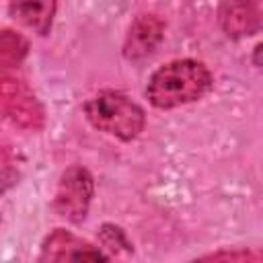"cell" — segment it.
<instances>
[{
    "mask_svg": "<svg viewBox=\"0 0 263 263\" xmlns=\"http://www.w3.org/2000/svg\"><path fill=\"white\" fill-rule=\"evenodd\" d=\"M251 62H253V66H255L257 70L263 72V41H261L259 45H255V49H253V53H251Z\"/></svg>",
    "mask_w": 263,
    "mask_h": 263,
    "instance_id": "30bf717a",
    "label": "cell"
},
{
    "mask_svg": "<svg viewBox=\"0 0 263 263\" xmlns=\"http://www.w3.org/2000/svg\"><path fill=\"white\" fill-rule=\"evenodd\" d=\"M162 21L154 14H140L134 25L129 27L125 45H123V53L127 60H140L146 58L154 51V47L160 43L162 39Z\"/></svg>",
    "mask_w": 263,
    "mask_h": 263,
    "instance_id": "5b68a950",
    "label": "cell"
},
{
    "mask_svg": "<svg viewBox=\"0 0 263 263\" xmlns=\"http://www.w3.org/2000/svg\"><path fill=\"white\" fill-rule=\"evenodd\" d=\"M101 245H103L105 249H109L111 255H115L119 249L132 251V242L127 240L125 232H123L119 226H115V224H105V226L101 228Z\"/></svg>",
    "mask_w": 263,
    "mask_h": 263,
    "instance_id": "ba28073f",
    "label": "cell"
},
{
    "mask_svg": "<svg viewBox=\"0 0 263 263\" xmlns=\"http://www.w3.org/2000/svg\"><path fill=\"white\" fill-rule=\"evenodd\" d=\"M201 259H255V261H261L263 259V251H245V253H238V251H220V253H212V255H203Z\"/></svg>",
    "mask_w": 263,
    "mask_h": 263,
    "instance_id": "9c48e42d",
    "label": "cell"
},
{
    "mask_svg": "<svg viewBox=\"0 0 263 263\" xmlns=\"http://www.w3.org/2000/svg\"><path fill=\"white\" fill-rule=\"evenodd\" d=\"M214 76L205 64L183 58L173 60L152 72L146 84V97L156 109H175L199 101L212 90Z\"/></svg>",
    "mask_w": 263,
    "mask_h": 263,
    "instance_id": "6da1fadb",
    "label": "cell"
},
{
    "mask_svg": "<svg viewBox=\"0 0 263 263\" xmlns=\"http://www.w3.org/2000/svg\"><path fill=\"white\" fill-rule=\"evenodd\" d=\"M111 259L101 247L90 245L88 240L64 230L55 228L41 245L39 261H99Z\"/></svg>",
    "mask_w": 263,
    "mask_h": 263,
    "instance_id": "277c9868",
    "label": "cell"
},
{
    "mask_svg": "<svg viewBox=\"0 0 263 263\" xmlns=\"http://www.w3.org/2000/svg\"><path fill=\"white\" fill-rule=\"evenodd\" d=\"M259 10H255L253 0H224L220 8V23L228 35H253L257 27H263L259 18Z\"/></svg>",
    "mask_w": 263,
    "mask_h": 263,
    "instance_id": "52a82bcc",
    "label": "cell"
},
{
    "mask_svg": "<svg viewBox=\"0 0 263 263\" xmlns=\"http://www.w3.org/2000/svg\"><path fill=\"white\" fill-rule=\"evenodd\" d=\"M92 193H95L92 175L84 166L74 164V166L66 168L64 175L60 177L53 208L62 218H66L74 224H80L88 214Z\"/></svg>",
    "mask_w": 263,
    "mask_h": 263,
    "instance_id": "3957f363",
    "label": "cell"
},
{
    "mask_svg": "<svg viewBox=\"0 0 263 263\" xmlns=\"http://www.w3.org/2000/svg\"><path fill=\"white\" fill-rule=\"evenodd\" d=\"M55 0H8V14L16 23L47 35L55 16Z\"/></svg>",
    "mask_w": 263,
    "mask_h": 263,
    "instance_id": "8992f818",
    "label": "cell"
},
{
    "mask_svg": "<svg viewBox=\"0 0 263 263\" xmlns=\"http://www.w3.org/2000/svg\"><path fill=\"white\" fill-rule=\"evenodd\" d=\"M84 115L88 123L121 142H129L140 136L146 125L144 109L119 90H101L84 103Z\"/></svg>",
    "mask_w": 263,
    "mask_h": 263,
    "instance_id": "7a4b0ae2",
    "label": "cell"
}]
</instances>
